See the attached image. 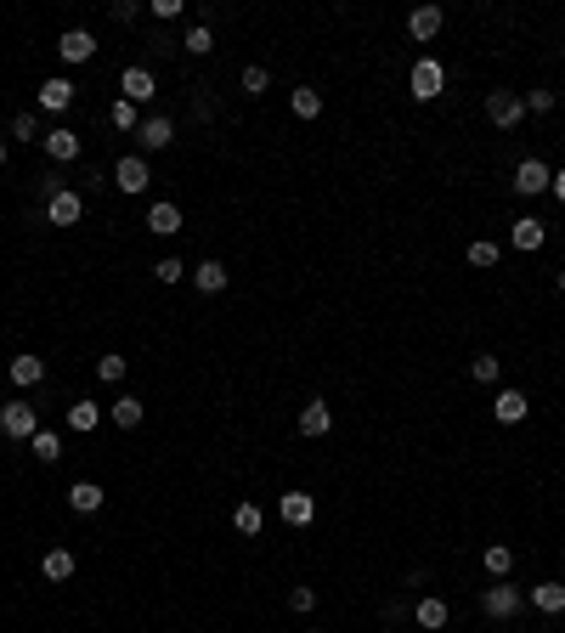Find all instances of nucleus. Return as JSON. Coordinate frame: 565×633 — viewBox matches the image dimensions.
<instances>
[{
  "instance_id": "bb28decb",
  "label": "nucleus",
  "mask_w": 565,
  "mask_h": 633,
  "mask_svg": "<svg viewBox=\"0 0 565 633\" xmlns=\"http://www.w3.org/2000/svg\"><path fill=\"white\" fill-rule=\"evenodd\" d=\"M288 108H295L300 119H317V114H323V91H317V86H300L295 96H288Z\"/></svg>"
},
{
  "instance_id": "f704fd0d",
  "label": "nucleus",
  "mask_w": 565,
  "mask_h": 633,
  "mask_svg": "<svg viewBox=\"0 0 565 633\" xmlns=\"http://www.w3.org/2000/svg\"><path fill=\"white\" fill-rule=\"evenodd\" d=\"M12 142H40V119L34 114H12Z\"/></svg>"
},
{
  "instance_id": "20e7f679",
  "label": "nucleus",
  "mask_w": 565,
  "mask_h": 633,
  "mask_svg": "<svg viewBox=\"0 0 565 633\" xmlns=\"http://www.w3.org/2000/svg\"><path fill=\"white\" fill-rule=\"evenodd\" d=\"M520 600H526V594H520V588H515L509 577H497V583L487 588V594H480V610L504 622V617H515V610H520Z\"/></svg>"
},
{
  "instance_id": "aec40b11",
  "label": "nucleus",
  "mask_w": 565,
  "mask_h": 633,
  "mask_svg": "<svg viewBox=\"0 0 565 633\" xmlns=\"http://www.w3.org/2000/svg\"><path fill=\"white\" fill-rule=\"evenodd\" d=\"M68 509L74 515H96L102 509V487H96V481H74V487H68Z\"/></svg>"
},
{
  "instance_id": "4be33fe9",
  "label": "nucleus",
  "mask_w": 565,
  "mask_h": 633,
  "mask_svg": "<svg viewBox=\"0 0 565 633\" xmlns=\"http://www.w3.org/2000/svg\"><path fill=\"white\" fill-rule=\"evenodd\" d=\"M108 413H114V425H119V430H136L141 418H148V402H141V396H119Z\"/></svg>"
},
{
  "instance_id": "7c9ffc66",
  "label": "nucleus",
  "mask_w": 565,
  "mask_h": 633,
  "mask_svg": "<svg viewBox=\"0 0 565 633\" xmlns=\"http://www.w3.org/2000/svg\"><path fill=\"white\" fill-rule=\"evenodd\" d=\"M108 124H114V131H141V119H136V102H114V108H108Z\"/></svg>"
},
{
  "instance_id": "e433bc0d",
  "label": "nucleus",
  "mask_w": 565,
  "mask_h": 633,
  "mask_svg": "<svg viewBox=\"0 0 565 633\" xmlns=\"http://www.w3.org/2000/svg\"><path fill=\"white\" fill-rule=\"evenodd\" d=\"M469 266H480V271H487V266H497V243L475 238V243H469Z\"/></svg>"
},
{
  "instance_id": "7ed1b4c3",
  "label": "nucleus",
  "mask_w": 565,
  "mask_h": 633,
  "mask_svg": "<svg viewBox=\"0 0 565 633\" xmlns=\"http://www.w3.org/2000/svg\"><path fill=\"white\" fill-rule=\"evenodd\" d=\"M487 119L497 124V131H515V124L526 119V96H515V91H487Z\"/></svg>"
},
{
  "instance_id": "4468645a",
  "label": "nucleus",
  "mask_w": 565,
  "mask_h": 633,
  "mask_svg": "<svg viewBox=\"0 0 565 633\" xmlns=\"http://www.w3.org/2000/svg\"><path fill=\"white\" fill-rule=\"evenodd\" d=\"M6 368H12V385H23V390H34L40 379H46V362H40L34 351H17V356H12Z\"/></svg>"
},
{
  "instance_id": "c756f323",
  "label": "nucleus",
  "mask_w": 565,
  "mask_h": 633,
  "mask_svg": "<svg viewBox=\"0 0 565 633\" xmlns=\"http://www.w3.org/2000/svg\"><path fill=\"white\" fill-rule=\"evenodd\" d=\"M487 572H492V577H509V572H515V548H509V543H492V548H487Z\"/></svg>"
},
{
  "instance_id": "6e6552de",
  "label": "nucleus",
  "mask_w": 565,
  "mask_h": 633,
  "mask_svg": "<svg viewBox=\"0 0 565 633\" xmlns=\"http://www.w3.org/2000/svg\"><path fill=\"white\" fill-rule=\"evenodd\" d=\"M40 147H46V159H51V164H74V159H79V147H86V142H79V136L68 131V124H51V131L40 136Z\"/></svg>"
},
{
  "instance_id": "4c0bfd02",
  "label": "nucleus",
  "mask_w": 565,
  "mask_h": 633,
  "mask_svg": "<svg viewBox=\"0 0 565 633\" xmlns=\"http://www.w3.org/2000/svg\"><path fill=\"white\" fill-rule=\"evenodd\" d=\"M96 373L108 379V385H119V379H124V356H114V351H108V356H102V362H96Z\"/></svg>"
},
{
  "instance_id": "412c9836",
  "label": "nucleus",
  "mask_w": 565,
  "mask_h": 633,
  "mask_svg": "<svg viewBox=\"0 0 565 633\" xmlns=\"http://www.w3.org/2000/svg\"><path fill=\"white\" fill-rule=\"evenodd\" d=\"M226 278H232V271H226L221 261H198V266H193V289H204V294H221Z\"/></svg>"
},
{
  "instance_id": "a878e982",
  "label": "nucleus",
  "mask_w": 565,
  "mask_h": 633,
  "mask_svg": "<svg viewBox=\"0 0 565 633\" xmlns=\"http://www.w3.org/2000/svg\"><path fill=\"white\" fill-rule=\"evenodd\" d=\"M40 572H46L51 583H68L74 577V555H68V548H51V555L40 560Z\"/></svg>"
},
{
  "instance_id": "c03bdc74",
  "label": "nucleus",
  "mask_w": 565,
  "mask_h": 633,
  "mask_svg": "<svg viewBox=\"0 0 565 633\" xmlns=\"http://www.w3.org/2000/svg\"><path fill=\"white\" fill-rule=\"evenodd\" d=\"M554 283H560V294H565V271H560V278H554Z\"/></svg>"
},
{
  "instance_id": "39448f33",
  "label": "nucleus",
  "mask_w": 565,
  "mask_h": 633,
  "mask_svg": "<svg viewBox=\"0 0 565 633\" xmlns=\"http://www.w3.org/2000/svg\"><path fill=\"white\" fill-rule=\"evenodd\" d=\"M148 181H153V170H148V159H141V153H124L114 164V187H119V193H148Z\"/></svg>"
},
{
  "instance_id": "393cba45",
  "label": "nucleus",
  "mask_w": 565,
  "mask_h": 633,
  "mask_svg": "<svg viewBox=\"0 0 565 633\" xmlns=\"http://www.w3.org/2000/svg\"><path fill=\"white\" fill-rule=\"evenodd\" d=\"M96 425H102V408H96V402H74V408H68V430L91 436Z\"/></svg>"
},
{
  "instance_id": "9d476101",
  "label": "nucleus",
  "mask_w": 565,
  "mask_h": 633,
  "mask_svg": "<svg viewBox=\"0 0 565 633\" xmlns=\"http://www.w3.org/2000/svg\"><path fill=\"white\" fill-rule=\"evenodd\" d=\"M57 57L62 62H91L96 57V34L91 29H62L57 34Z\"/></svg>"
},
{
  "instance_id": "2eb2a0df",
  "label": "nucleus",
  "mask_w": 565,
  "mask_h": 633,
  "mask_svg": "<svg viewBox=\"0 0 565 633\" xmlns=\"http://www.w3.org/2000/svg\"><path fill=\"white\" fill-rule=\"evenodd\" d=\"M278 509H283L288 526H311V520H317V503H311V492H283Z\"/></svg>"
},
{
  "instance_id": "a18cd8bd",
  "label": "nucleus",
  "mask_w": 565,
  "mask_h": 633,
  "mask_svg": "<svg viewBox=\"0 0 565 633\" xmlns=\"http://www.w3.org/2000/svg\"><path fill=\"white\" fill-rule=\"evenodd\" d=\"M0 164H6V142H0Z\"/></svg>"
},
{
  "instance_id": "a19ab883",
  "label": "nucleus",
  "mask_w": 565,
  "mask_h": 633,
  "mask_svg": "<svg viewBox=\"0 0 565 633\" xmlns=\"http://www.w3.org/2000/svg\"><path fill=\"white\" fill-rule=\"evenodd\" d=\"M317 605V594H311V588H295V594H288V610H311Z\"/></svg>"
},
{
  "instance_id": "6ab92c4d",
  "label": "nucleus",
  "mask_w": 565,
  "mask_h": 633,
  "mask_svg": "<svg viewBox=\"0 0 565 633\" xmlns=\"http://www.w3.org/2000/svg\"><path fill=\"white\" fill-rule=\"evenodd\" d=\"M148 232H153V238H176V232H181V209L176 204H153L148 209Z\"/></svg>"
},
{
  "instance_id": "72a5a7b5",
  "label": "nucleus",
  "mask_w": 565,
  "mask_h": 633,
  "mask_svg": "<svg viewBox=\"0 0 565 633\" xmlns=\"http://www.w3.org/2000/svg\"><path fill=\"white\" fill-rule=\"evenodd\" d=\"M153 278H159V283H181V278H187V261H181V255H164V261L153 266Z\"/></svg>"
},
{
  "instance_id": "f03ea898",
  "label": "nucleus",
  "mask_w": 565,
  "mask_h": 633,
  "mask_svg": "<svg viewBox=\"0 0 565 633\" xmlns=\"http://www.w3.org/2000/svg\"><path fill=\"white\" fill-rule=\"evenodd\" d=\"M549 187H554V170H549L542 159H520V164H515V193H520V198H542Z\"/></svg>"
},
{
  "instance_id": "dca6fc26",
  "label": "nucleus",
  "mask_w": 565,
  "mask_h": 633,
  "mask_svg": "<svg viewBox=\"0 0 565 633\" xmlns=\"http://www.w3.org/2000/svg\"><path fill=\"white\" fill-rule=\"evenodd\" d=\"M526 413H532V402H526L520 390H497V402H492V418H497V425H520Z\"/></svg>"
},
{
  "instance_id": "f3484780",
  "label": "nucleus",
  "mask_w": 565,
  "mask_h": 633,
  "mask_svg": "<svg viewBox=\"0 0 565 633\" xmlns=\"http://www.w3.org/2000/svg\"><path fill=\"white\" fill-rule=\"evenodd\" d=\"M328 430H333V408H328V402H305V408H300V436L317 441V436H328Z\"/></svg>"
},
{
  "instance_id": "2f4dec72",
  "label": "nucleus",
  "mask_w": 565,
  "mask_h": 633,
  "mask_svg": "<svg viewBox=\"0 0 565 633\" xmlns=\"http://www.w3.org/2000/svg\"><path fill=\"white\" fill-rule=\"evenodd\" d=\"M181 46L193 51V57H209V51H215V34H209L204 23H193V29H187V40H181Z\"/></svg>"
},
{
  "instance_id": "5701e85b",
  "label": "nucleus",
  "mask_w": 565,
  "mask_h": 633,
  "mask_svg": "<svg viewBox=\"0 0 565 633\" xmlns=\"http://www.w3.org/2000/svg\"><path fill=\"white\" fill-rule=\"evenodd\" d=\"M526 600L542 610V617H560V610H565V588H560V583H537Z\"/></svg>"
},
{
  "instance_id": "f257e3e1",
  "label": "nucleus",
  "mask_w": 565,
  "mask_h": 633,
  "mask_svg": "<svg viewBox=\"0 0 565 633\" xmlns=\"http://www.w3.org/2000/svg\"><path fill=\"white\" fill-rule=\"evenodd\" d=\"M407 86H413L418 102H435V96H442V86H447V69H442L435 57H418L413 74H407Z\"/></svg>"
},
{
  "instance_id": "0eeeda50",
  "label": "nucleus",
  "mask_w": 565,
  "mask_h": 633,
  "mask_svg": "<svg viewBox=\"0 0 565 633\" xmlns=\"http://www.w3.org/2000/svg\"><path fill=\"white\" fill-rule=\"evenodd\" d=\"M119 96H124V102H136V108H141V102H153V96H159L153 69H141V62H136V69H124V74H119Z\"/></svg>"
},
{
  "instance_id": "ddd939ff",
  "label": "nucleus",
  "mask_w": 565,
  "mask_h": 633,
  "mask_svg": "<svg viewBox=\"0 0 565 633\" xmlns=\"http://www.w3.org/2000/svg\"><path fill=\"white\" fill-rule=\"evenodd\" d=\"M542 238H549V226H542L537 216H520V221L509 226V243L520 249V255H532V249H542Z\"/></svg>"
},
{
  "instance_id": "c85d7f7f",
  "label": "nucleus",
  "mask_w": 565,
  "mask_h": 633,
  "mask_svg": "<svg viewBox=\"0 0 565 633\" xmlns=\"http://www.w3.org/2000/svg\"><path fill=\"white\" fill-rule=\"evenodd\" d=\"M29 447H34V458L57 463V458H62V436H57V430H34V441H29Z\"/></svg>"
},
{
  "instance_id": "b1692460",
  "label": "nucleus",
  "mask_w": 565,
  "mask_h": 633,
  "mask_svg": "<svg viewBox=\"0 0 565 633\" xmlns=\"http://www.w3.org/2000/svg\"><path fill=\"white\" fill-rule=\"evenodd\" d=\"M413 617H418V628H447V617H452V610H447V600L424 594V600L413 605Z\"/></svg>"
},
{
  "instance_id": "79ce46f5",
  "label": "nucleus",
  "mask_w": 565,
  "mask_h": 633,
  "mask_svg": "<svg viewBox=\"0 0 565 633\" xmlns=\"http://www.w3.org/2000/svg\"><path fill=\"white\" fill-rule=\"evenodd\" d=\"M136 12H141L136 0H119V6H114V17H119V23H136Z\"/></svg>"
},
{
  "instance_id": "1a4fd4ad",
  "label": "nucleus",
  "mask_w": 565,
  "mask_h": 633,
  "mask_svg": "<svg viewBox=\"0 0 565 633\" xmlns=\"http://www.w3.org/2000/svg\"><path fill=\"white\" fill-rule=\"evenodd\" d=\"M136 142H141V159L148 153H164V147L176 142V119H164V114H153V119H141V131H136Z\"/></svg>"
},
{
  "instance_id": "ea45409f",
  "label": "nucleus",
  "mask_w": 565,
  "mask_h": 633,
  "mask_svg": "<svg viewBox=\"0 0 565 633\" xmlns=\"http://www.w3.org/2000/svg\"><path fill=\"white\" fill-rule=\"evenodd\" d=\"M153 17H159V23H170V17H181V0H153Z\"/></svg>"
},
{
  "instance_id": "c9c22d12",
  "label": "nucleus",
  "mask_w": 565,
  "mask_h": 633,
  "mask_svg": "<svg viewBox=\"0 0 565 633\" xmlns=\"http://www.w3.org/2000/svg\"><path fill=\"white\" fill-rule=\"evenodd\" d=\"M266 86H271V74L260 69V62H255V69H243V96H266Z\"/></svg>"
},
{
  "instance_id": "9b49d317",
  "label": "nucleus",
  "mask_w": 565,
  "mask_h": 633,
  "mask_svg": "<svg viewBox=\"0 0 565 633\" xmlns=\"http://www.w3.org/2000/svg\"><path fill=\"white\" fill-rule=\"evenodd\" d=\"M79 216H86V198L68 193V187H62L57 198H46V221L51 226H79Z\"/></svg>"
},
{
  "instance_id": "37998d69",
  "label": "nucleus",
  "mask_w": 565,
  "mask_h": 633,
  "mask_svg": "<svg viewBox=\"0 0 565 633\" xmlns=\"http://www.w3.org/2000/svg\"><path fill=\"white\" fill-rule=\"evenodd\" d=\"M549 193H554V198L565 204V170H554V187H549Z\"/></svg>"
},
{
  "instance_id": "423d86ee",
  "label": "nucleus",
  "mask_w": 565,
  "mask_h": 633,
  "mask_svg": "<svg viewBox=\"0 0 565 633\" xmlns=\"http://www.w3.org/2000/svg\"><path fill=\"white\" fill-rule=\"evenodd\" d=\"M0 430H6L12 441H34V430H40V413H34L29 402H6V408H0Z\"/></svg>"
},
{
  "instance_id": "a211bd4d",
  "label": "nucleus",
  "mask_w": 565,
  "mask_h": 633,
  "mask_svg": "<svg viewBox=\"0 0 565 633\" xmlns=\"http://www.w3.org/2000/svg\"><path fill=\"white\" fill-rule=\"evenodd\" d=\"M407 34L418 40V46H424V40H435V34H442V6H418V12L407 17Z\"/></svg>"
},
{
  "instance_id": "58836bf2",
  "label": "nucleus",
  "mask_w": 565,
  "mask_h": 633,
  "mask_svg": "<svg viewBox=\"0 0 565 633\" xmlns=\"http://www.w3.org/2000/svg\"><path fill=\"white\" fill-rule=\"evenodd\" d=\"M526 114H554V91H526Z\"/></svg>"
},
{
  "instance_id": "f8f14e48",
  "label": "nucleus",
  "mask_w": 565,
  "mask_h": 633,
  "mask_svg": "<svg viewBox=\"0 0 565 633\" xmlns=\"http://www.w3.org/2000/svg\"><path fill=\"white\" fill-rule=\"evenodd\" d=\"M34 96H40V108H46V114H68V108H74V79L57 74V79H46Z\"/></svg>"
},
{
  "instance_id": "cd10ccee",
  "label": "nucleus",
  "mask_w": 565,
  "mask_h": 633,
  "mask_svg": "<svg viewBox=\"0 0 565 633\" xmlns=\"http://www.w3.org/2000/svg\"><path fill=\"white\" fill-rule=\"evenodd\" d=\"M232 526L243 537H260V526H266V515H260V503H238L232 509Z\"/></svg>"
},
{
  "instance_id": "473e14b6",
  "label": "nucleus",
  "mask_w": 565,
  "mask_h": 633,
  "mask_svg": "<svg viewBox=\"0 0 565 633\" xmlns=\"http://www.w3.org/2000/svg\"><path fill=\"white\" fill-rule=\"evenodd\" d=\"M469 373L480 379V385H492V379H497V373H504V362H497V356H492V351H480V356H475V362H469Z\"/></svg>"
}]
</instances>
